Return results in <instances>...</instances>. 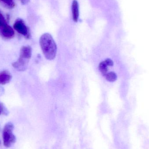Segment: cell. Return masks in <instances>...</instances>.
Masks as SVG:
<instances>
[{
	"label": "cell",
	"instance_id": "obj_14",
	"mask_svg": "<svg viewBox=\"0 0 149 149\" xmlns=\"http://www.w3.org/2000/svg\"><path fill=\"white\" fill-rule=\"evenodd\" d=\"M0 143H1V142H0Z\"/></svg>",
	"mask_w": 149,
	"mask_h": 149
},
{
	"label": "cell",
	"instance_id": "obj_8",
	"mask_svg": "<svg viewBox=\"0 0 149 149\" xmlns=\"http://www.w3.org/2000/svg\"><path fill=\"white\" fill-rule=\"evenodd\" d=\"M12 79L11 74L6 71L0 72V85H4L9 83Z\"/></svg>",
	"mask_w": 149,
	"mask_h": 149
},
{
	"label": "cell",
	"instance_id": "obj_10",
	"mask_svg": "<svg viewBox=\"0 0 149 149\" xmlns=\"http://www.w3.org/2000/svg\"><path fill=\"white\" fill-rule=\"evenodd\" d=\"M0 1L10 8H12L15 7V3L13 0H0Z\"/></svg>",
	"mask_w": 149,
	"mask_h": 149
},
{
	"label": "cell",
	"instance_id": "obj_13",
	"mask_svg": "<svg viewBox=\"0 0 149 149\" xmlns=\"http://www.w3.org/2000/svg\"><path fill=\"white\" fill-rule=\"evenodd\" d=\"M1 106H0V114H1Z\"/></svg>",
	"mask_w": 149,
	"mask_h": 149
},
{
	"label": "cell",
	"instance_id": "obj_11",
	"mask_svg": "<svg viewBox=\"0 0 149 149\" xmlns=\"http://www.w3.org/2000/svg\"><path fill=\"white\" fill-rule=\"evenodd\" d=\"M7 24H8L5 17L3 16V14L0 12V30Z\"/></svg>",
	"mask_w": 149,
	"mask_h": 149
},
{
	"label": "cell",
	"instance_id": "obj_9",
	"mask_svg": "<svg viewBox=\"0 0 149 149\" xmlns=\"http://www.w3.org/2000/svg\"><path fill=\"white\" fill-rule=\"evenodd\" d=\"M104 76L108 81H110V82L115 81L117 79V75L115 72H108Z\"/></svg>",
	"mask_w": 149,
	"mask_h": 149
},
{
	"label": "cell",
	"instance_id": "obj_12",
	"mask_svg": "<svg viewBox=\"0 0 149 149\" xmlns=\"http://www.w3.org/2000/svg\"><path fill=\"white\" fill-rule=\"evenodd\" d=\"M21 1L23 4H26L28 3L29 0H21Z\"/></svg>",
	"mask_w": 149,
	"mask_h": 149
},
{
	"label": "cell",
	"instance_id": "obj_7",
	"mask_svg": "<svg viewBox=\"0 0 149 149\" xmlns=\"http://www.w3.org/2000/svg\"><path fill=\"white\" fill-rule=\"evenodd\" d=\"M71 10L72 20L75 22H78L79 16V3L77 0H73L72 1Z\"/></svg>",
	"mask_w": 149,
	"mask_h": 149
},
{
	"label": "cell",
	"instance_id": "obj_6",
	"mask_svg": "<svg viewBox=\"0 0 149 149\" xmlns=\"http://www.w3.org/2000/svg\"><path fill=\"white\" fill-rule=\"evenodd\" d=\"M113 65V62L110 58H107L106 60L101 62L99 65V70L102 74L105 76L108 73V67Z\"/></svg>",
	"mask_w": 149,
	"mask_h": 149
},
{
	"label": "cell",
	"instance_id": "obj_1",
	"mask_svg": "<svg viewBox=\"0 0 149 149\" xmlns=\"http://www.w3.org/2000/svg\"><path fill=\"white\" fill-rule=\"evenodd\" d=\"M39 44L45 58L49 60L54 59L56 55L57 45L52 36L49 33L43 34Z\"/></svg>",
	"mask_w": 149,
	"mask_h": 149
},
{
	"label": "cell",
	"instance_id": "obj_2",
	"mask_svg": "<svg viewBox=\"0 0 149 149\" xmlns=\"http://www.w3.org/2000/svg\"><path fill=\"white\" fill-rule=\"evenodd\" d=\"M14 126L11 122L5 124L3 131V145L6 148H10L16 142V137L13 134Z\"/></svg>",
	"mask_w": 149,
	"mask_h": 149
},
{
	"label": "cell",
	"instance_id": "obj_4",
	"mask_svg": "<svg viewBox=\"0 0 149 149\" xmlns=\"http://www.w3.org/2000/svg\"><path fill=\"white\" fill-rule=\"evenodd\" d=\"M32 56V49L29 45L23 46L20 51L19 58L29 63Z\"/></svg>",
	"mask_w": 149,
	"mask_h": 149
},
{
	"label": "cell",
	"instance_id": "obj_3",
	"mask_svg": "<svg viewBox=\"0 0 149 149\" xmlns=\"http://www.w3.org/2000/svg\"><path fill=\"white\" fill-rule=\"evenodd\" d=\"M13 28L18 33L25 37L29 38V37L28 27L23 20L21 18H18L16 20L13 25Z\"/></svg>",
	"mask_w": 149,
	"mask_h": 149
},
{
	"label": "cell",
	"instance_id": "obj_5",
	"mask_svg": "<svg viewBox=\"0 0 149 149\" xmlns=\"http://www.w3.org/2000/svg\"><path fill=\"white\" fill-rule=\"evenodd\" d=\"M0 34L4 38L10 39L13 38L15 36V31L13 28L8 24L5 25L0 30Z\"/></svg>",
	"mask_w": 149,
	"mask_h": 149
}]
</instances>
